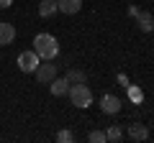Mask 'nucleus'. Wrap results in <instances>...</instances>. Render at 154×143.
<instances>
[{"label": "nucleus", "instance_id": "nucleus-10", "mask_svg": "<svg viewBox=\"0 0 154 143\" xmlns=\"http://www.w3.org/2000/svg\"><path fill=\"white\" fill-rule=\"evenodd\" d=\"M16 41V28L13 23H0V46H11Z\"/></svg>", "mask_w": 154, "mask_h": 143}, {"label": "nucleus", "instance_id": "nucleus-6", "mask_svg": "<svg viewBox=\"0 0 154 143\" xmlns=\"http://www.w3.org/2000/svg\"><path fill=\"white\" fill-rule=\"evenodd\" d=\"M126 133H128V138H131V141H136V143L149 141V128H146V125H141V123H131Z\"/></svg>", "mask_w": 154, "mask_h": 143}, {"label": "nucleus", "instance_id": "nucleus-3", "mask_svg": "<svg viewBox=\"0 0 154 143\" xmlns=\"http://www.w3.org/2000/svg\"><path fill=\"white\" fill-rule=\"evenodd\" d=\"M38 64H41V59H38L36 51H21V54H18V69H21L23 74H33Z\"/></svg>", "mask_w": 154, "mask_h": 143}, {"label": "nucleus", "instance_id": "nucleus-8", "mask_svg": "<svg viewBox=\"0 0 154 143\" xmlns=\"http://www.w3.org/2000/svg\"><path fill=\"white\" fill-rule=\"evenodd\" d=\"M49 89H51V95H54V97H64V95L69 92V82H67L64 77H59V74H57V77L49 82Z\"/></svg>", "mask_w": 154, "mask_h": 143}, {"label": "nucleus", "instance_id": "nucleus-5", "mask_svg": "<svg viewBox=\"0 0 154 143\" xmlns=\"http://www.w3.org/2000/svg\"><path fill=\"white\" fill-rule=\"evenodd\" d=\"M121 107H123V102H121V97H116V95H103V97H100V110H103L105 115H118Z\"/></svg>", "mask_w": 154, "mask_h": 143}, {"label": "nucleus", "instance_id": "nucleus-11", "mask_svg": "<svg viewBox=\"0 0 154 143\" xmlns=\"http://www.w3.org/2000/svg\"><path fill=\"white\" fill-rule=\"evenodd\" d=\"M54 13H59L57 0H41V3H38V16L41 18H51Z\"/></svg>", "mask_w": 154, "mask_h": 143}, {"label": "nucleus", "instance_id": "nucleus-16", "mask_svg": "<svg viewBox=\"0 0 154 143\" xmlns=\"http://www.w3.org/2000/svg\"><path fill=\"white\" fill-rule=\"evenodd\" d=\"M128 95H131V100H141V89H136V87H131V84H128Z\"/></svg>", "mask_w": 154, "mask_h": 143}, {"label": "nucleus", "instance_id": "nucleus-13", "mask_svg": "<svg viewBox=\"0 0 154 143\" xmlns=\"http://www.w3.org/2000/svg\"><path fill=\"white\" fill-rule=\"evenodd\" d=\"M105 141L121 143V141H123V128H121V125H110L108 130H105Z\"/></svg>", "mask_w": 154, "mask_h": 143}, {"label": "nucleus", "instance_id": "nucleus-7", "mask_svg": "<svg viewBox=\"0 0 154 143\" xmlns=\"http://www.w3.org/2000/svg\"><path fill=\"white\" fill-rule=\"evenodd\" d=\"M57 8L64 16H75V13L82 10V0H57Z\"/></svg>", "mask_w": 154, "mask_h": 143}, {"label": "nucleus", "instance_id": "nucleus-2", "mask_svg": "<svg viewBox=\"0 0 154 143\" xmlns=\"http://www.w3.org/2000/svg\"><path fill=\"white\" fill-rule=\"evenodd\" d=\"M69 102L75 105V107H80V110H85V107H90L93 105V92H90L88 82L82 84H69Z\"/></svg>", "mask_w": 154, "mask_h": 143}, {"label": "nucleus", "instance_id": "nucleus-17", "mask_svg": "<svg viewBox=\"0 0 154 143\" xmlns=\"http://www.w3.org/2000/svg\"><path fill=\"white\" fill-rule=\"evenodd\" d=\"M139 10H141V8H136V5H128V16H131V18H136V16H139Z\"/></svg>", "mask_w": 154, "mask_h": 143}, {"label": "nucleus", "instance_id": "nucleus-15", "mask_svg": "<svg viewBox=\"0 0 154 143\" xmlns=\"http://www.w3.org/2000/svg\"><path fill=\"white\" fill-rule=\"evenodd\" d=\"M57 141H59V143H72V141H75V133H72V130H59V133H57Z\"/></svg>", "mask_w": 154, "mask_h": 143}, {"label": "nucleus", "instance_id": "nucleus-14", "mask_svg": "<svg viewBox=\"0 0 154 143\" xmlns=\"http://www.w3.org/2000/svg\"><path fill=\"white\" fill-rule=\"evenodd\" d=\"M88 141H90V143H108L103 130H90V133H88Z\"/></svg>", "mask_w": 154, "mask_h": 143}, {"label": "nucleus", "instance_id": "nucleus-12", "mask_svg": "<svg viewBox=\"0 0 154 143\" xmlns=\"http://www.w3.org/2000/svg\"><path fill=\"white\" fill-rule=\"evenodd\" d=\"M64 79H67L69 84H82V82H88V74H85L82 69H77V66H72V69H67Z\"/></svg>", "mask_w": 154, "mask_h": 143}, {"label": "nucleus", "instance_id": "nucleus-9", "mask_svg": "<svg viewBox=\"0 0 154 143\" xmlns=\"http://www.w3.org/2000/svg\"><path fill=\"white\" fill-rule=\"evenodd\" d=\"M136 26H139V31L152 33V31H154V16H152V13H146V10H139V16H136Z\"/></svg>", "mask_w": 154, "mask_h": 143}, {"label": "nucleus", "instance_id": "nucleus-1", "mask_svg": "<svg viewBox=\"0 0 154 143\" xmlns=\"http://www.w3.org/2000/svg\"><path fill=\"white\" fill-rule=\"evenodd\" d=\"M33 51L38 54L41 61H54L59 56V44L51 33H36V39H33Z\"/></svg>", "mask_w": 154, "mask_h": 143}, {"label": "nucleus", "instance_id": "nucleus-18", "mask_svg": "<svg viewBox=\"0 0 154 143\" xmlns=\"http://www.w3.org/2000/svg\"><path fill=\"white\" fill-rule=\"evenodd\" d=\"M13 5V0H0V8H11Z\"/></svg>", "mask_w": 154, "mask_h": 143}, {"label": "nucleus", "instance_id": "nucleus-4", "mask_svg": "<svg viewBox=\"0 0 154 143\" xmlns=\"http://www.w3.org/2000/svg\"><path fill=\"white\" fill-rule=\"evenodd\" d=\"M57 74H59V69H57V64H51V61H41V64L36 66V72H33V77H36L38 84H49Z\"/></svg>", "mask_w": 154, "mask_h": 143}]
</instances>
